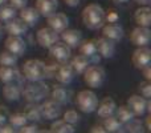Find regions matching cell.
I'll return each mask as SVG.
<instances>
[{"label": "cell", "mask_w": 151, "mask_h": 133, "mask_svg": "<svg viewBox=\"0 0 151 133\" xmlns=\"http://www.w3.org/2000/svg\"><path fill=\"white\" fill-rule=\"evenodd\" d=\"M82 23L85 24L86 28L89 29H99L102 28L105 23H106V12L99 4L91 3V4L86 5L82 11Z\"/></svg>", "instance_id": "6da1fadb"}, {"label": "cell", "mask_w": 151, "mask_h": 133, "mask_svg": "<svg viewBox=\"0 0 151 133\" xmlns=\"http://www.w3.org/2000/svg\"><path fill=\"white\" fill-rule=\"evenodd\" d=\"M49 93V86L45 83H42V80L29 81L27 85H23V89H21V94L28 102H39L41 100L47 99Z\"/></svg>", "instance_id": "7a4b0ae2"}, {"label": "cell", "mask_w": 151, "mask_h": 133, "mask_svg": "<svg viewBox=\"0 0 151 133\" xmlns=\"http://www.w3.org/2000/svg\"><path fill=\"white\" fill-rule=\"evenodd\" d=\"M24 76L28 81H39L47 77V64L37 59H31L23 65Z\"/></svg>", "instance_id": "3957f363"}, {"label": "cell", "mask_w": 151, "mask_h": 133, "mask_svg": "<svg viewBox=\"0 0 151 133\" xmlns=\"http://www.w3.org/2000/svg\"><path fill=\"white\" fill-rule=\"evenodd\" d=\"M82 75H83V81L90 88H99V86H102V84L105 83V78H106V72L98 64L89 65Z\"/></svg>", "instance_id": "277c9868"}, {"label": "cell", "mask_w": 151, "mask_h": 133, "mask_svg": "<svg viewBox=\"0 0 151 133\" xmlns=\"http://www.w3.org/2000/svg\"><path fill=\"white\" fill-rule=\"evenodd\" d=\"M77 107L80 108L81 112L83 113H91L96 110L97 105H98V97L90 89H85V91H81L77 94Z\"/></svg>", "instance_id": "5b68a950"}, {"label": "cell", "mask_w": 151, "mask_h": 133, "mask_svg": "<svg viewBox=\"0 0 151 133\" xmlns=\"http://www.w3.org/2000/svg\"><path fill=\"white\" fill-rule=\"evenodd\" d=\"M49 55L58 63H66L72 56V48L64 41H56L52 47H49Z\"/></svg>", "instance_id": "8992f818"}, {"label": "cell", "mask_w": 151, "mask_h": 133, "mask_svg": "<svg viewBox=\"0 0 151 133\" xmlns=\"http://www.w3.org/2000/svg\"><path fill=\"white\" fill-rule=\"evenodd\" d=\"M80 53L83 55L85 57L89 59L90 64H98L101 60L98 48H97V40H86L83 43H80Z\"/></svg>", "instance_id": "52a82bcc"}, {"label": "cell", "mask_w": 151, "mask_h": 133, "mask_svg": "<svg viewBox=\"0 0 151 133\" xmlns=\"http://www.w3.org/2000/svg\"><path fill=\"white\" fill-rule=\"evenodd\" d=\"M74 75L76 73H74L73 68L68 63H61L60 65H56V69L53 72V76L56 77V80L60 84H63V85L70 84L74 78Z\"/></svg>", "instance_id": "ba28073f"}, {"label": "cell", "mask_w": 151, "mask_h": 133, "mask_svg": "<svg viewBox=\"0 0 151 133\" xmlns=\"http://www.w3.org/2000/svg\"><path fill=\"white\" fill-rule=\"evenodd\" d=\"M58 33L56 31H53L52 28L47 27V28H41L37 31L36 33V40L42 48H49L55 44L56 41H58Z\"/></svg>", "instance_id": "9c48e42d"}, {"label": "cell", "mask_w": 151, "mask_h": 133, "mask_svg": "<svg viewBox=\"0 0 151 133\" xmlns=\"http://www.w3.org/2000/svg\"><path fill=\"white\" fill-rule=\"evenodd\" d=\"M21 89H23V77L20 76L16 81L5 84V86L3 88V94L8 101H17L21 96Z\"/></svg>", "instance_id": "30bf717a"}, {"label": "cell", "mask_w": 151, "mask_h": 133, "mask_svg": "<svg viewBox=\"0 0 151 133\" xmlns=\"http://www.w3.org/2000/svg\"><path fill=\"white\" fill-rule=\"evenodd\" d=\"M131 61H133L134 67L142 69L143 67L149 65L151 61V49L149 47H138V49L134 51L133 56H131Z\"/></svg>", "instance_id": "8fae6325"}, {"label": "cell", "mask_w": 151, "mask_h": 133, "mask_svg": "<svg viewBox=\"0 0 151 133\" xmlns=\"http://www.w3.org/2000/svg\"><path fill=\"white\" fill-rule=\"evenodd\" d=\"M150 37H151V32L150 28H146V27H137V28L133 29L130 35L131 43L137 47H146L150 43Z\"/></svg>", "instance_id": "7c38bea8"}, {"label": "cell", "mask_w": 151, "mask_h": 133, "mask_svg": "<svg viewBox=\"0 0 151 133\" xmlns=\"http://www.w3.org/2000/svg\"><path fill=\"white\" fill-rule=\"evenodd\" d=\"M41 116L45 120H56L61 115V104L56 102L55 100H48L40 105Z\"/></svg>", "instance_id": "4fadbf2b"}, {"label": "cell", "mask_w": 151, "mask_h": 133, "mask_svg": "<svg viewBox=\"0 0 151 133\" xmlns=\"http://www.w3.org/2000/svg\"><path fill=\"white\" fill-rule=\"evenodd\" d=\"M48 25H49V28H52L53 31L57 32V33H61L64 29L68 28L69 19L65 13L55 12L50 16H48Z\"/></svg>", "instance_id": "5bb4252c"}, {"label": "cell", "mask_w": 151, "mask_h": 133, "mask_svg": "<svg viewBox=\"0 0 151 133\" xmlns=\"http://www.w3.org/2000/svg\"><path fill=\"white\" fill-rule=\"evenodd\" d=\"M147 100L143 96L133 94L127 99V107L133 110L134 116H143L147 112Z\"/></svg>", "instance_id": "9a60e30c"}, {"label": "cell", "mask_w": 151, "mask_h": 133, "mask_svg": "<svg viewBox=\"0 0 151 133\" xmlns=\"http://www.w3.org/2000/svg\"><path fill=\"white\" fill-rule=\"evenodd\" d=\"M5 49L9 52L15 53V55L20 56L25 52V41L21 36H15V35H8V37L5 39Z\"/></svg>", "instance_id": "2e32d148"}, {"label": "cell", "mask_w": 151, "mask_h": 133, "mask_svg": "<svg viewBox=\"0 0 151 133\" xmlns=\"http://www.w3.org/2000/svg\"><path fill=\"white\" fill-rule=\"evenodd\" d=\"M97 48H98V52L101 57L111 59L115 53V41L104 36L97 40Z\"/></svg>", "instance_id": "e0dca14e"}, {"label": "cell", "mask_w": 151, "mask_h": 133, "mask_svg": "<svg viewBox=\"0 0 151 133\" xmlns=\"http://www.w3.org/2000/svg\"><path fill=\"white\" fill-rule=\"evenodd\" d=\"M102 35L107 39L113 40V41H119L123 37V28L119 24L115 23H109L102 25Z\"/></svg>", "instance_id": "ac0fdd59"}, {"label": "cell", "mask_w": 151, "mask_h": 133, "mask_svg": "<svg viewBox=\"0 0 151 133\" xmlns=\"http://www.w3.org/2000/svg\"><path fill=\"white\" fill-rule=\"evenodd\" d=\"M5 31L8 35H15V36H23L28 32L29 27L21 20L20 17H15L11 21H8L7 25H5Z\"/></svg>", "instance_id": "d6986e66"}, {"label": "cell", "mask_w": 151, "mask_h": 133, "mask_svg": "<svg viewBox=\"0 0 151 133\" xmlns=\"http://www.w3.org/2000/svg\"><path fill=\"white\" fill-rule=\"evenodd\" d=\"M61 39L66 45H69L70 48H77L80 45V43L82 41V33L78 29H64L61 32Z\"/></svg>", "instance_id": "ffe728a7"}, {"label": "cell", "mask_w": 151, "mask_h": 133, "mask_svg": "<svg viewBox=\"0 0 151 133\" xmlns=\"http://www.w3.org/2000/svg\"><path fill=\"white\" fill-rule=\"evenodd\" d=\"M58 3L57 0H36V9L40 16L48 17L52 13L57 12Z\"/></svg>", "instance_id": "44dd1931"}, {"label": "cell", "mask_w": 151, "mask_h": 133, "mask_svg": "<svg viewBox=\"0 0 151 133\" xmlns=\"http://www.w3.org/2000/svg\"><path fill=\"white\" fill-rule=\"evenodd\" d=\"M115 108H117V104H115V101L111 99V97L107 96V97H105V99L102 100L101 102H98L96 110H97V115H98L99 117L105 118V117H107V116L114 115Z\"/></svg>", "instance_id": "7402d4cb"}, {"label": "cell", "mask_w": 151, "mask_h": 133, "mask_svg": "<svg viewBox=\"0 0 151 133\" xmlns=\"http://www.w3.org/2000/svg\"><path fill=\"white\" fill-rule=\"evenodd\" d=\"M20 19L29 27V28H31V27H35L37 23H39L40 13L37 12L36 8L24 7V8L20 9Z\"/></svg>", "instance_id": "603a6c76"}, {"label": "cell", "mask_w": 151, "mask_h": 133, "mask_svg": "<svg viewBox=\"0 0 151 133\" xmlns=\"http://www.w3.org/2000/svg\"><path fill=\"white\" fill-rule=\"evenodd\" d=\"M134 20L139 27H146L150 28L151 25V9L149 5H143V7L138 8L134 13Z\"/></svg>", "instance_id": "cb8c5ba5"}, {"label": "cell", "mask_w": 151, "mask_h": 133, "mask_svg": "<svg viewBox=\"0 0 151 133\" xmlns=\"http://www.w3.org/2000/svg\"><path fill=\"white\" fill-rule=\"evenodd\" d=\"M20 76L21 75L17 70L16 65H0V80L4 84L16 81Z\"/></svg>", "instance_id": "d4e9b609"}, {"label": "cell", "mask_w": 151, "mask_h": 133, "mask_svg": "<svg viewBox=\"0 0 151 133\" xmlns=\"http://www.w3.org/2000/svg\"><path fill=\"white\" fill-rule=\"evenodd\" d=\"M49 94L52 97V100H55L58 104H66V102H69V100L72 97V91L66 89L65 86H55Z\"/></svg>", "instance_id": "484cf974"}, {"label": "cell", "mask_w": 151, "mask_h": 133, "mask_svg": "<svg viewBox=\"0 0 151 133\" xmlns=\"http://www.w3.org/2000/svg\"><path fill=\"white\" fill-rule=\"evenodd\" d=\"M24 115H25L27 120L28 121H40L42 118L41 116V109H40V105L37 102H29L28 105L24 109Z\"/></svg>", "instance_id": "4316f807"}, {"label": "cell", "mask_w": 151, "mask_h": 133, "mask_svg": "<svg viewBox=\"0 0 151 133\" xmlns=\"http://www.w3.org/2000/svg\"><path fill=\"white\" fill-rule=\"evenodd\" d=\"M70 65L73 68L74 73H78V75H82L83 72L86 70V68L90 65V61H89L88 57H85L83 55H77L72 59L70 61Z\"/></svg>", "instance_id": "83f0119b"}, {"label": "cell", "mask_w": 151, "mask_h": 133, "mask_svg": "<svg viewBox=\"0 0 151 133\" xmlns=\"http://www.w3.org/2000/svg\"><path fill=\"white\" fill-rule=\"evenodd\" d=\"M105 128V131L106 132H111V133H114V132H119V131H122V128H123V124L121 123L119 120H118L115 116H107V117H105L104 118V125H102Z\"/></svg>", "instance_id": "f1b7e54d"}, {"label": "cell", "mask_w": 151, "mask_h": 133, "mask_svg": "<svg viewBox=\"0 0 151 133\" xmlns=\"http://www.w3.org/2000/svg\"><path fill=\"white\" fill-rule=\"evenodd\" d=\"M50 132L56 133H74V125L66 123L64 120H53L52 125H50Z\"/></svg>", "instance_id": "f546056e"}, {"label": "cell", "mask_w": 151, "mask_h": 133, "mask_svg": "<svg viewBox=\"0 0 151 133\" xmlns=\"http://www.w3.org/2000/svg\"><path fill=\"white\" fill-rule=\"evenodd\" d=\"M114 113H115V117H117L122 124L127 123V121H130L131 118L135 117L134 113H133V110H131L127 105H121V107L115 108Z\"/></svg>", "instance_id": "4dcf8cb0"}, {"label": "cell", "mask_w": 151, "mask_h": 133, "mask_svg": "<svg viewBox=\"0 0 151 133\" xmlns=\"http://www.w3.org/2000/svg\"><path fill=\"white\" fill-rule=\"evenodd\" d=\"M17 16V9L12 5H1L0 7V21L8 23Z\"/></svg>", "instance_id": "1f68e13d"}, {"label": "cell", "mask_w": 151, "mask_h": 133, "mask_svg": "<svg viewBox=\"0 0 151 133\" xmlns=\"http://www.w3.org/2000/svg\"><path fill=\"white\" fill-rule=\"evenodd\" d=\"M123 128H125L126 132H131V133H141L145 132V126L143 123L138 118H131L130 121L123 124Z\"/></svg>", "instance_id": "d6a6232c"}, {"label": "cell", "mask_w": 151, "mask_h": 133, "mask_svg": "<svg viewBox=\"0 0 151 133\" xmlns=\"http://www.w3.org/2000/svg\"><path fill=\"white\" fill-rule=\"evenodd\" d=\"M19 56L9 51H4L0 53V65H16Z\"/></svg>", "instance_id": "836d02e7"}, {"label": "cell", "mask_w": 151, "mask_h": 133, "mask_svg": "<svg viewBox=\"0 0 151 133\" xmlns=\"http://www.w3.org/2000/svg\"><path fill=\"white\" fill-rule=\"evenodd\" d=\"M8 120H9V124L13 125L15 128H20L24 124H27V117L24 115V112H19V113H13V115L8 116Z\"/></svg>", "instance_id": "e575fe53"}, {"label": "cell", "mask_w": 151, "mask_h": 133, "mask_svg": "<svg viewBox=\"0 0 151 133\" xmlns=\"http://www.w3.org/2000/svg\"><path fill=\"white\" fill-rule=\"evenodd\" d=\"M80 115H78L76 110L70 109V110H66L65 113H64V121H66V123L72 124V125H74V124H77L78 121H80Z\"/></svg>", "instance_id": "d590c367"}, {"label": "cell", "mask_w": 151, "mask_h": 133, "mask_svg": "<svg viewBox=\"0 0 151 133\" xmlns=\"http://www.w3.org/2000/svg\"><path fill=\"white\" fill-rule=\"evenodd\" d=\"M139 92H141V96H143L145 99H150L151 97V83L149 80H145L139 84L138 86Z\"/></svg>", "instance_id": "8d00e7d4"}, {"label": "cell", "mask_w": 151, "mask_h": 133, "mask_svg": "<svg viewBox=\"0 0 151 133\" xmlns=\"http://www.w3.org/2000/svg\"><path fill=\"white\" fill-rule=\"evenodd\" d=\"M37 131H39V128L35 124H24L23 126L19 128V132L21 133H36Z\"/></svg>", "instance_id": "74e56055"}, {"label": "cell", "mask_w": 151, "mask_h": 133, "mask_svg": "<svg viewBox=\"0 0 151 133\" xmlns=\"http://www.w3.org/2000/svg\"><path fill=\"white\" fill-rule=\"evenodd\" d=\"M8 1H9V5H12L16 9H21L28 4V0H8Z\"/></svg>", "instance_id": "f35d334b"}, {"label": "cell", "mask_w": 151, "mask_h": 133, "mask_svg": "<svg viewBox=\"0 0 151 133\" xmlns=\"http://www.w3.org/2000/svg\"><path fill=\"white\" fill-rule=\"evenodd\" d=\"M8 109L5 107H0V125L4 124L5 121L8 120Z\"/></svg>", "instance_id": "ab89813d"}, {"label": "cell", "mask_w": 151, "mask_h": 133, "mask_svg": "<svg viewBox=\"0 0 151 133\" xmlns=\"http://www.w3.org/2000/svg\"><path fill=\"white\" fill-rule=\"evenodd\" d=\"M15 132V126L11 124H1L0 125V133H13Z\"/></svg>", "instance_id": "60d3db41"}, {"label": "cell", "mask_w": 151, "mask_h": 133, "mask_svg": "<svg viewBox=\"0 0 151 133\" xmlns=\"http://www.w3.org/2000/svg\"><path fill=\"white\" fill-rule=\"evenodd\" d=\"M141 70H142V73H143L145 78L150 81L151 80V67H150V64H149V65H146V67H143Z\"/></svg>", "instance_id": "b9f144b4"}, {"label": "cell", "mask_w": 151, "mask_h": 133, "mask_svg": "<svg viewBox=\"0 0 151 133\" xmlns=\"http://www.w3.org/2000/svg\"><path fill=\"white\" fill-rule=\"evenodd\" d=\"M90 132L91 133H96V132H99V133H105L106 131H105V128L102 125H94L93 128L90 129Z\"/></svg>", "instance_id": "7bdbcfd3"}, {"label": "cell", "mask_w": 151, "mask_h": 133, "mask_svg": "<svg viewBox=\"0 0 151 133\" xmlns=\"http://www.w3.org/2000/svg\"><path fill=\"white\" fill-rule=\"evenodd\" d=\"M81 0H64V3H65L66 5H69V7H77L78 4H80Z\"/></svg>", "instance_id": "ee69618b"}, {"label": "cell", "mask_w": 151, "mask_h": 133, "mask_svg": "<svg viewBox=\"0 0 151 133\" xmlns=\"http://www.w3.org/2000/svg\"><path fill=\"white\" fill-rule=\"evenodd\" d=\"M117 19H118V15L117 13H114V12H111L109 16H106V20H109V23H115Z\"/></svg>", "instance_id": "f6af8a7d"}, {"label": "cell", "mask_w": 151, "mask_h": 133, "mask_svg": "<svg viewBox=\"0 0 151 133\" xmlns=\"http://www.w3.org/2000/svg\"><path fill=\"white\" fill-rule=\"evenodd\" d=\"M151 116H147L146 118V124H145V131L146 132H150L151 131Z\"/></svg>", "instance_id": "bcb514c9"}, {"label": "cell", "mask_w": 151, "mask_h": 133, "mask_svg": "<svg viewBox=\"0 0 151 133\" xmlns=\"http://www.w3.org/2000/svg\"><path fill=\"white\" fill-rule=\"evenodd\" d=\"M134 1L138 3V4H141V5H150L151 0H134Z\"/></svg>", "instance_id": "7dc6e473"}, {"label": "cell", "mask_w": 151, "mask_h": 133, "mask_svg": "<svg viewBox=\"0 0 151 133\" xmlns=\"http://www.w3.org/2000/svg\"><path fill=\"white\" fill-rule=\"evenodd\" d=\"M129 0H113V3L114 4H126Z\"/></svg>", "instance_id": "c3c4849f"}, {"label": "cell", "mask_w": 151, "mask_h": 133, "mask_svg": "<svg viewBox=\"0 0 151 133\" xmlns=\"http://www.w3.org/2000/svg\"><path fill=\"white\" fill-rule=\"evenodd\" d=\"M3 35H4V27H3V24L0 23V40H1Z\"/></svg>", "instance_id": "681fc988"}, {"label": "cell", "mask_w": 151, "mask_h": 133, "mask_svg": "<svg viewBox=\"0 0 151 133\" xmlns=\"http://www.w3.org/2000/svg\"><path fill=\"white\" fill-rule=\"evenodd\" d=\"M7 1H8V0H0V7H1V5H4Z\"/></svg>", "instance_id": "f907efd6"}]
</instances>
